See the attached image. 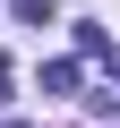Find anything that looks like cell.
Segmentation results:
<instances>
[{"label": "cell", "mask_w": 120, "mask_h": 128, "mask_svg": "<svg viewBox=\"0 0 120 128\" xmlns=\"http://www.w3.org/2000/svg\"><path fill=\"white\" fill-rule=\"evenodd\" d=\"M77 77H86L77 60H51V68H43V94H77Z\"/></svg>", "instance_id": "6da1fadb"}, {"label": "cell", "mask_w": 120, "mask_h": 128, "mask_svg": "<svg viewBox=\"0 0 120 128\" xmlns=\"http://www.w3.org/2000/svg\"><path fill=\"white\" fill-rule=\"evenodd\" d=\"M17 17L26 26H51V0H17Z\"/></svg>", "instance_id": "7a4b0ae2"}, {"label": "cell", "mask_w": 120, "mask_h": 128, "mask_svg": "<svg viewBox=\"0 0 120 128\" xmlns=\"http://www.w3.org/2000/svg\"><path fill=\"white\" fill-rule=\"evenodd\" d=\"M103 68H111V86H120V51H103Z\"/></svg>", "instance_id": "3957f363"}, {"label": "cell", "mask_w": 120, "mask_h": 128, "mask_svg": "<svg viewBox=\"0 0 120 128\" xmlns=\"http://www.w3.org/2000/svg\"><path fill=\"white\" fill-rule=\"evenodd\" d=\"M0 111H9V77H0Z\"/></svg>", "instance_id": "277c9868"}]
</instances>
